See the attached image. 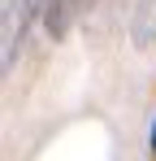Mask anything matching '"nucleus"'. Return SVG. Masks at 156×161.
<instances>
[{
    "label": "nucleus",
    "instance_id": "f03ea898",
    "mask_svg": "<svg viewBox=\"0 0 156 161\" xmlns=\"http://www.w3.org/2000/svg\"><path fill=\"white\" fill-rule=\"evenodd\" d=\"M91 4H96V0H48V9H44V31H48L52 39H61Z\"/></svg>",
    "mask_w": 156,
    "mask_h": 161
},
{
    "label": "nucleus",
    "instance_id": "f257e3e1",
    "mask_svg": "<svg viewBox=\"0 0 156 161\" xmlns=\"http://www.w3.org/2000/svg\"><path fill=\"white\" fill-rule=\"evenodd\" d=\"M44 9H48V0H9L4 4V70L18 65L26 35H30V22L35 18L44 22Z\"/></svg>",
    "mask_w": 156,
    "mask_h": 161
},
{
    "label": "nucleus",
    "instance_id": "7ed1b4c3",
    "mask_svg": "<svg viewBox=\"0 0 156 161\" xmlns=\"http://www.w3.org/2000/svg\"><path fill=\"white\" fill-rule=\"evenodd\" d=\"M152 153H156V122H152Z\"/></svg>",
    "mask_w": 156,
    "mask_h": 161
}]
</instances>
